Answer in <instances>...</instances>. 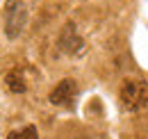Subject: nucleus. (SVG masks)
Returning <instances> with one entry per match:
<instances>
[{"mask_svg": "<svg viewBox=\"0 0 148 139\" xmlns=\"http://www.w3.org/2000/svg\"><path fill=\"white\" fill-rule=\"evenodd\" d=\"M2 21H5V34L7 39H16L27 23V7L23 0H7L2 7Z\"/></svg>", "mask_w": 148, "mask_h": 139, "instance_id": "nucleus-1", "label": "nucleus"}, {"mask_svg": "<svg viewBox=\"0 0 148 139\" xmlns=\"http://www.w3.org/2000/svg\"><path fill=\"white\" fill-rule=\"evenodd\" d=\"M119 98L125 112H139L141 107L148 105V82L146 80H125Z\"/></svg>", "mask_w": 148, "mask_h": 139, "instance_id": "nucleus-2", "label": "nucleus"}, {"mask_svg": "<svg viewBox=\"0 0 148 139\" xmlns=\"http://www.w3.org/2000/svg\"><path fill=\"white\" fill-rule=\"evenodd\" d=\"M75 96H77V85H75V80L66 78V80H62V82L50 91L48 100L53 105H57V107H62V105H71Z\"/></svg>", "mask_w": 148, "mask_h": 139, "instance_id": "nucleus-3", "label": "nucleus"}, {"mask_svg": "<svg viewBox=\"0 0 148 139\" xmlns=\"http://www.w3.org/2000/svg\"><path fill=\"white\" fill-rule=\"evenodd\" d=\"M59 48L64 52H80L82 50V39L77 36L73 23H69V25L64 28V32L59 36Z\"/></svg>", "mask_w": 148, "mask_h": 139, "instance_id": "nucleus-4", "label": "nucleus"}, {"mask_svg": "<svg viewBox=\"0 0 148 139\" xmlns=\"http://www.w3.org/2000/svg\"><path fill=\"white\" fill-rule=\"evenodd\" d=\"M5 85H7V89H9V91H14V94H23V91L27 89L25 75H23V71H21V69L9 71V73L5 75Z\"/></svg>", "mask_w": 148, "mask_h": 139, "instance_id": "nucleus-5", "label": "nucleus"}, {"mask_svg": "<svg viewBox=\"0 0 148 139\" xmlns=\"http://www.w3.org/2000/svg\"><path fill=\"white\" fill-rule=\"evenodd\" d=\"M7 139H39V130L34 125H25V128H21V130L9 132Z\"/></svg>", "mask_w": 148, "mask_h": 139, "instance_id": "nucleus-6", "label": "nucleus"}, {"mask_svg": "<svg viewBox=\"0 0 148 139\" xmlns=\"http://www.w3.org/2000/svg\"><path fill=\"white\" fill-rule=\"evenodd\" d=\"M141 139H146V137H141Z\"/></svg>", "mask_w": 148, "mask_h": 139, "instance_id": "nucleus-7", "label": "nucleus"}]
</instances>
